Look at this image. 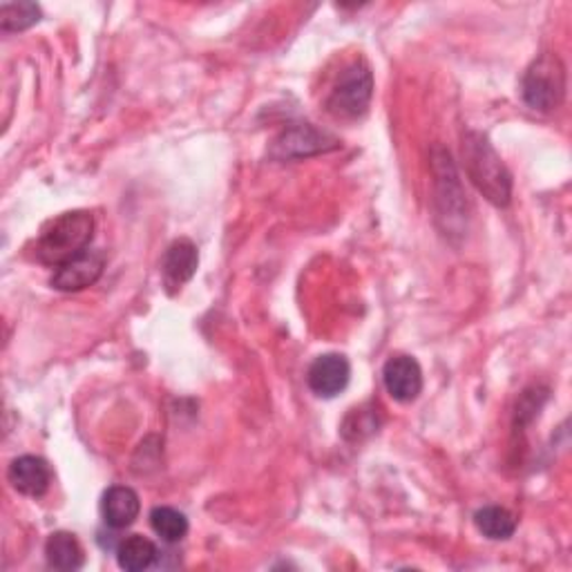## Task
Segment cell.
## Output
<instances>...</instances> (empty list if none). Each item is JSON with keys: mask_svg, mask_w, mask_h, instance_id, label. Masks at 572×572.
Segmentation results:
<instances>
[{"mask_svg": "<svg viewBox=\"0 0 572 572\" xmlns=\"http://www.w3.org/2000/svg\"><path fill=\"white\" fill-rule=\"evenodd\" d=\"M460 150L465 172L479 193L495 206H508L512 200V174L488 137L469 130L463 135Z\"/></svg>", "mask_w": 572, "mask_h": 572, "instance_id": "1", "label": "cell"}, {"mask_svg": "<svg viewBox=\"0 0 572 572\" xmlns=\"http://www.w3.org/2000/svg\"><path fill=\"white\" fill-rule=\"evenodd\" d=\"M94 237V218L87 211H72L50 220L36 240V259L61 266L85 253Z\"/></svg>", "mask_w": 572, "mask_h": 572, "instance_id": "2", "label": "cell"}, {"mask_svg": "<svg viewBox=\"0 0 572 572\" xmlns=\"http://www.w3.org/2000/svg\"><path fill=\"white\" fill-rule=\"evenodd\" d=\"M523 102L539 113H554L565 99V65L563 61L545 52L532 61L521 83Z\"/></svg>", "mask_w": 572, "mask_h": 572, "instance_id": "3", "label": "cell"}, {"mask_svg": "<svg viewBox=\"0 0 572 572\" xmlns=\"http://www.w3.org/2000/svg\"><path fill=\"white\" fill-rule=\"evenodd\" d=\"M373 97V74L364 61H356L340 74L333 85L327 110L338 119H358L367 113Z\"/></svg>", "mask_w": 572, "mask_h": 572, "instance_id": "4", "label": "cell"}, {"mask_svg": "<svg viewBox=\"0 0 572 572\" xmlns=\"http://www.w3.org/2000/svg\"><path fill=\"white\" fill-rule=\"evenodd\" d=\"M104 266H106L104 253L87 248L85 253L72 257L70 262L56 266L50 284L54 286L56 292H65V294L83 292L102 277Z\"/></svg>", "mask_w": 572, "mask_h": 572, "instance_id": "5", "label": "cell"}, {"mask_svg": "<svg viewBox=\"0 0 572 572\" xmlns=\"http://www.w3.org/2000/svg\"><path fill=\"white\" fill-rule=\"evenodd\" d=\"M349 380H351V364L340 353L318 356L307 371V385L320 399H336L347 390Z\"/></svg>", "mask_w": 572, "mask_h": 572, "instance_id": "6", "label": "cell"}, {"mask_svg": "<svg viewBox=\"0 0 572 572\" xmlns=\"http://www.w3.org/2000/svg\"><path fill=\"white\" fill-rule=\"evenodd\" d=\"M383 383L396 403H414L423 392V369L412 356H394L385 362Z\"/></svg>", "mask_w": 572, "mask_h": 572, "instance_id": "7", "label": "cell"}, {"mask_svg": "<svg viewBox=\"0 0 572 572\" xmlns=\"http://www.w3.org/2000/svg\"><path fill=\"white\" fill-rule=\"evenodd\" d=\"M336 139L329 137L327 133L316 130L311 124H296L292 128H286L275 146H273V155L277 159H296V157H309V155H318L325 152L329 148H336Z\"/></svg>", "mask_w": 572, "mask_h": 572, "instance_id": "8", "label": "cell"}, {"mask_svg": "<svg viewBox=\"0 0 572 572\" xmlns=\"http://www.w3.org/2000/svg\"><path fill=\"white\" fill-rule=\"evenodd\" d=\"M8 481L12 484V488L19 495L36 499L50 490L52 469L45 458L25 454V456H19L12 460V465L8 469Z\"/></svg>", "mask_w": 572, "mask_h": 572, "instance_id": "9", "label": "cell"}, {"mask_svg": "<svg viewBox=\"0 0 572 572\" xmlns=\"http://www.w3.org/2000/svg\"><path fill=\"white\" fill-rule=\"evenodd\" d=\"M198 266H200L198 246L186 237L174 240L161 259V275H163V284L168 286V292L174 294L186 282L193 279Z\"/></svg>", "mask_w": 572, "mask_h": 572, "instance_id": "10", "label": "cell"}, {"mask_svg": "<svg viewBox=\"0 0 572 572\" xmlns=\"http://www.w3.org/2000/svg\"><path fill=\"white\" fill-rule=\"evenodd\" d=\"M141 512V501L139 495L133 488L126 486H115L104 495L102 501V515L106 526L115 530L130 528Z\"/></svg>", "mask_w": 572, "mask_h": 572, "instance_id": "11", "label": "cell"}, {"mask_svg": "<svg viewBox=\"0 0 572 572\" xmlns=\"http://www.w3.org/2000/svg\"><path fill=\"white\" fill-rule=\"evenodd\" d=\"M47 563L56 570H78L85 563V552L78 539L70 532H54L45 543Z\"/></svg>", "mask_w": 572, "mask_h": 572, "instance_id": "12", "label": "cell"}, {"mask_svg": "<svg viewBox=\"0 0 572 572\" xmlns=\"http://www.w3.org/2000/svg\"><path fill=\"white\" fill-rule=\"evenodd\" d=\"M155 559H157V545L141 534L126 537L117 548L119 568L128 570V572L146 570L155 563Z\"/></svg>", "mask_w": 572, "mask_h": 572, "instance_id": "13", "label": "cell"}, {"mask_svg": "<svg viewBox=\"0 0 572 572\" xmlns=\"http://www.w3.org/2000/svg\"><path fill=\"white\" fill-rule=\"evenodd\" d=\"M474 526L479 532L492 541H506L517 530V519L510 510L501 506H486L474 515Z\"/></svg>", "mask_w": 572, "mask_h": 572, "instance_id": "14", "label": "cell"}, {"mask_svg": "<svg viewBox=\"0 0 572 572\" xmlns=\"http://www.w3.org/2000/svg\"><path fill=\"white\" fill-rule=\"evenodd\" d=\"M150 526L168 543H177L188 534V519L168 506H159L150 512Z\"/></svg>", "mask_w": 572, "mask_h": 572, "instance_id": "15", "label": "cell"}, {"mask_svg": "<svg viewBox=\"0 0 572 572\" xmlns=\"http://www.w3.org/2000/svg\"><path fill=\"white\" fill-rule=\"evenodd\" d=\"M41 21V8L34 3H6L0 8V30L23 32Z\"/></svg>", "mask_w": 572, "mask_h": 572, "instance_id": "16", "label": "cell"}]
</instances>
